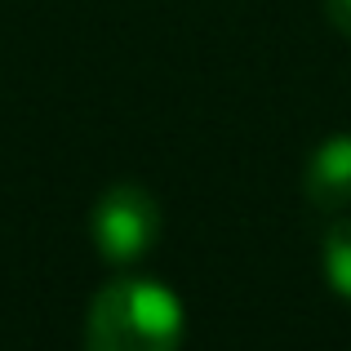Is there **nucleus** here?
<instances>
[{"instance_id":"7ed1b4c3","label":"nucleus","mask_w":351,"mask_h":351,"mask_svg":"<svg viewBox=\"0 0 351 351\" xmlns=\"http://www.w3.org/2000/svg\"><path fill=\"white\" fill-rule=\"evenodd\" d=\"M302 196L307 205L338 214L351 205V134H329L302 169Z\"/></svg>"},{"instance_id":"20e7f679","label":"nucleus","mask_w":351,"mask_h":351,"mask_svg":"<svg viewBox=\"0 0 351 351\" xmlns=\"http://www.w3.org/2000/svg\"><path fill=\"white\" fill-rule=\"evenodd\" d=\"M325 276H329L338 298L351 302V218L334 223L325 236Z\"/></svg>"},{"instance_id":"f257e3e1","label":"nucleus","mask_w":351,"mask_h":351,"mask_svg":"<svg viewBox=\"0 0 351 351\" xmlns=\"http://www.w3.org/2000/svg\"><path fill=\"white\" fill-rule=\"evenodd\" d=\"M187 334L182 298L160 280L120 276L89 302L85 351H178Z\"/></svg>"},{"instance_id":"39448f33","label":"nucleus","mask_w":351,"mask_h":351,"mask_svg":"<svg viewBox=\"0 0 351 351\" xmlns=\"http://www.w3.org/2000/svg\"><path fill=\"white\" fill-rule=\"evenodd\" d=\"M325 14L343 36H351V0H325Z\"/></svg>"},{"instance_id":"f03ea898","label":"nucleus","mask_w":351,"mask_h":351,"mask_svg":"<svg viewBox=\"0 0 351 351\" xmlns=\"http://www.w3.org/2000/svg\"><path fill=\"white\" fill-rule=\"evenodd\" d=\"M89 232H94V245L107 263L129 267L156 245V236H160V205H156L152 191L134 187V182L107 187L94 205Z\"/></svg>"}]
</instances>
